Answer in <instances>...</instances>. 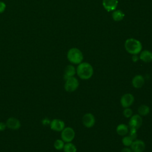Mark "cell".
<instances>
[{"label": "cell", "instance_id": "obj_1", "mask_svg": "<svg viewBox=\"0 0 152 152\" xmlns=\"http://www.w3.org/2000/svg\"><path fill=\"white\" fill-rule=\"evenodd\" d=\"M94 69L93 66L86 62L79 64L76 69V73L78 77L82 80H88L93 75Z\"/></svg>", "mask_w": 152, "mask_h": 152}, {"label": "cell", "instance_id": "obj_2", "mask_svg": "<svg viewBox=\"0 0 152 152\" xmlns=\"http://www.w3.org/2000/svg\"><path fill=\"white\" fill-rule=\"evenodd\" d=\"M125 50L131 55H137L142 50L141 43L134 38H129L126 40L124 44Z\"/></svg>", "mask_w": 152, "mask_h": 152}, {"label": "cell", "instance_id": "obj_3", "mask_svg": "<svg viewBox=\"0 0 152 152\" xmlns=\"http://www.w3.org/2000/svg\"><path fill=\"white\" fill-rule=\"evenodd\" d=\"M67 59L72 64H79L83 62L84 56L82 52L77 48H72L67 52Z\"/></svg>", "mask_w": 152, "mask_h": 152}, {"label": "cell", "instance_id": "obj_4", "mask_svg": "<svg viewBox=\"0 0 152 152\" xmlns=\"http://www.w3.org/2000/svg\"><path fill=\"white\" fill-rule=\"evenodd\" d=\"M79 86V81L77 78L74 76L68 78L65 80L64 84L65 90L69 93L75 91Z\"/></svg>", "mask_w": 152, "mask_h": 152}, {"label": "cell", "instance_id": "obj_5", "mask_svg": "<svg viewBox=\"0 0 152 152\" xmlns=\"http://www.w3.org/2000/svg\"><path fill=\"white\" fill-rule=\"evenodd\" d=\"M75 133L73 128L71 127H65L61 131V137L65 142H70L73 141L75 138Z\"/></svg>", "mask_w": 152, "mask_h": 152}, {"label": "cell", "instance_id": "obj_6", "mask_svg": "<svg viewBox=\"0 0 152 152\" xmlns=\"http://www.w3.org/2000/svg\"><path fill=\"white\" fill-rule=\"evenodd\" d=\"M142 124V119L139 114L132 115L129 121V128H134L138 129L141 127Z\"/></svg>", "mask_w": 152, "mask_h": 152}, {"label": "cell", "instance_id": "obj_7", "mask_svg": "<svg viewBox=\"0 0 152 152\" xmlns=\"http://www.w3.org/2000/svg\"><path fill=\"white\" fill-rule=\"evenodd\" d=\"M134 96L131 93L124 94L121 98L120 103L124 108L129 107L134 102Z\"/></svg>", "mask_w": 152, "mask_h": 152}, {"label": "cell", "instance_id": "obj_8", "mask_svg": "<svg viewBox=\"0 0 152 152\" xmlns=\"http://www.w3.org/2000/svg\"><path fill=\"white\" fill-rule=\"evenodd\" d=\"M52 130L56 132H61L65 127V122L60 119H53L49 125Z\"/></svg>", "mask_w": 152, "mask_h": 152}, {"label": "cell", "instance_id": "obj_9", "mask_svg": "<svg viewBox=\"0 0 152 152\" xmlns=\"http://www.w3.org/2000/svg\"><path fill=\"white\" fill-rule=\"evenodd\" d=\"M82 121L84 126L88 128H90L94 125L96 119L92 113H87L83 116Z\"/></svg>", "mask_w": 152, "mask_h": 152}, {"label": "cell", "instance_id": "obj_10", "mask_svg": "<svg viewBox=\"0 0 152 152\" xmlns=\"http://www.w3.org/2000/svg\"><path fill=\"white\" fill-rule=\"evenodd\" d=\"M132 152H143L145 148V144L141 140H135L131 145Z\"/></svg>", "mask_w": 152, "mask_h": 152}, {"label": "cell", "instance_id": "obj_11", "mask_svg": "<svg viewBox=\"0 0 152 152\" xmlns=\"http://www.w3.org/2000/svg\"><path fill=\"white\" fill-rule=\"evenodd\" d=\"M7 128L12 130H17L21 127L20 121L16 118L10 117L7 119L6 122Z\"/></svg>", "mask_w": 152, "mask_h": 152}, {"label": "cell", "instance_id": "obj_12", "mask_svg": "<svg viewBox=\"0 0 152 152\" xmlns=\"http://www.w3.org/2000/svg\"><path fill=\"white\" fill-rule=\"evenodd\" d=\"M118 0H103L102 5L104 8L108 12L113 11L117 8Z\"/></svg>", "mask_w": 152, "mask_h": 152}, {"label": "cell", "instance_id": "obj_13", "mask_svg": "<svg viewBox=\"0 0 152 152\" xmlns=\"http://www.w3.org/2000/svg\"><path fill=\"white\" fill-rule=\"evenodd\" d=\"M145 80L142 75H136L134 76L132 80V86L135 88H140L144 84Z\"/></svg>", "mask_w": 152, "mask_h": 152}, {"label": "cell", "instance_id": "obj_14", "mask_svg": "<svg viewBox=\"0 0 152 152\" xmlns=\"http://www.w3.org/2000/svg\"><path fill=\"white\" fill-rule=\"evenodd\" d=\"M76 74V69L72 65H68L66 66L64 71V79L66 80L68 78L74 77Z\"/></svg>", "mask_w": 152, "mask_h": 152}, {"label": "cell", "instance_id": "obj_15", "mask_svg": "<svg viewBox=\"0 0 152 152\" xmlns=\"http://www.w3.org/2000/svg\"><path fill=\"white\" fill-rule=\"evenodd\" d=\"M139 58L144 62H150L152 61V52L148 50L141 51Z\"/></svg>", "mask_w": 152, "mask_h": 152}, {"label": "cell", "instance_id": "obj_16", "mask_svg": "<svg viewBox=\"0 0 152 152\" xmlns=\"http://www.w3.org/2000/svg\"><path fill=\"white\" fill-rule=\"evenodd\" d=\"M116 131L119 135L124 137L128 133L129 127L125 124H120L117 126Z\"/></svg>", "mask_w": 152, "mask_h": 152}, {"label": "cell", "instance_id": "obj_17", "mask_svg": "<svg viewBox=\"0 0 152 152\" xmlns=\"http://www.w3.org/2000/svg\"><path fill=\"white\" fill-rule=\"evenodd\" d=\"M112 18L115 21H120L122 20L125 17V14L123 11L119 10H115L113 11L112 15Z\"/></svg>", "mask_w": 152, "mask_h": 152}, {"label": "cell", "instance_id": "obj_18", "mask_svg": "<svg viewBox=\"0 0 152 152\" xmlns=\"http://www.w3.org/2000/svg\"><path fill=\"white\" fill-rule=\"evenodd\" d=\"M150 107L146 104H142L138 108V112L140 116H146L150 113Z\"/></svg>", "mask_w": 152, "mask_h": 152}, {"label": "cell", "instance_id": "obj_19", "mask_svg": "<svg viewBox=\"0 0 152 152\" xmlns=\"http://www.w3.org/2000/svg\"><path fill=\"white\" fill-rule=\"evenodd\" d=\"M63 150L64 152H77V147L71 142H66L64 145Z\"/></svg>", "mask_w": 152, "mask_h": 152}, {"label": "cell", "instance_id": "obj_20", "mask_svg": "<svg viewBox=\"0 0 152 152\" xmlns=\"http://www.w3.org/2000/svg\"><path fill=\"white\" fill-rule=\"evenodd\" d=\"M134 140L129 135H125L122 139V142L125 147H130Z\"/></svg>", "mask_w": 152, "mask_h": 152}, {"label": "cell", "instance_id": "obj_21", "mask_svg": "<svg viewBox=\"0 0 152 152\" xmlns=\"http://www.w3.org/2000/svg\"><path fill=\"white\" fill-rule=\"evenodd\" d=\"M65 142L62 139H57L55 140L53 144V147L56 150H63Z\"/></svg>", "mask_w": 152, "mask_h": 152}, {"label": "cell", "instance_id": "obj_22", "mask_svg": "<svg viewBox=\"0 0 152 152\" xmlns=\"http://www.w3.org/2000/svg\"><path fill=\"white\" fill-rule=\"evenodd\" d=\"M123 115L126 118H131L132 115V110L129 107L124 108V110L123 111Z\"/></svg>", "mask_w": 152, "mask_h": 152}, {"label": "cell", "instance_id": "obj_23", "mask_svg": "<svg viewBox=\"0 0 152 152\" xmlns=\"http://www.w3.org/2000/svg\"><path fill=\"white\" fill-rule=\"evenodd\" d=\"M137 129H134V128H130V129L129 130V135L134 140H136L137 137Z\"/></svg>", "mask_w": 152, "mask_h": 152}, {"label": "cell", "instance_id": "obj_24", "mask_svg": "<svg viewBox=\"0 0 152 152\" xmlns=\"http://www.w3.org/2000/svg\"><path fill=\"white\" fill-rule=\"evenodd\" d=\"M50 120L48 118H44L42 120V125H43L44 126H47L48 125H50Z\"/></svg>", "mask_w": 152, "mask_h": 152}, {"label": "cell", "instance_id": "obj_25", "mask_svg": "<svg viewBox=\"0 0 152 152\" xmlns=\"http://www.w3.org/2000/svg\"><path fill=\"white\" fill-rule=\"evenodd\" d=\"M6 8V4L0 1V13H2L5 11Z\"/></svg>", "mask_w": 152, "mask_h": 152}, {"label": "cell", "instance_id": "obj_26", "mask_svg": "<svg viewBox=\"0 0 152 152\" xmlns=\"http://www.w3.org/2000/svg\"><path fill=\"white\" fill-rule=\"evenodd\" d=\"M7 128L6 124L3 122H0V131H4Z\"/></svg>", "mask_w": 152, "mask_h": 152}, {"label": "cell", "instance_id": "obj_27", "mask_svg": "<svg viewBox=\"0 0 152 152\" xmlns=\"http://www.w3.org/2000/svg\"><path fill=\"white\" fill-rule=\"evenodd\" d=\"M139 56H137V55H132V60L133 62H137L138 60H139Z\"/></svg>", "mask_w": 152, "mask_h": 152}, {"label": "cell", "instance_id": "obj_28", "mask_svg": "<svg viewBox=\"0 0 152 152\" xmlns=\"http://www.w3.org/2000/svg\"><path fill=\"white\" fill-rule=\"evenodd\" d=\"M121 152H132V151L131 150V148H129L127 147H125L121 150Z\"/></svg>", "mask_w": 152, "mask_h": 152}]
</instances>
